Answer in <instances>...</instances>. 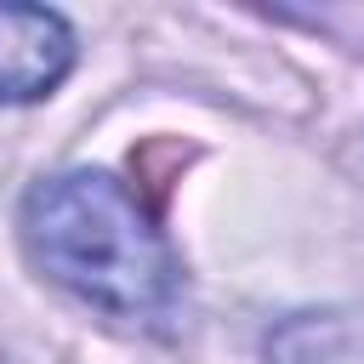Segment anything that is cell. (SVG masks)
<instances>
[{"label": "cell", "mask_w": 364, "mask_h": 364, "mask_svg": "<svg viewBox=\"0 0 364 364\" xmlns=\"http://www.w3.org/2000/svg\"><path fill=\"white\" fill-rule=\"evenodd\" d=\"M28 262L108 318L165 324L182 301V267L154 216L102 171H63L23 199Z\"/></svg>", "instance_id": "obj_1"}, {"label": "cell", "mask_w": 364, "mask_h": 364, "mask_svg": "<svg viewBox=\"0 0 364 364\" xmlns=\"http://www.w3.org/2000/svg\"><path fill=\"white\" fill-rule=\"evenodd\" d=\"M74 68V28L46 6H0V102H34Z\"/></svg>", "instance_id": "obj_2"}]
</instances>
